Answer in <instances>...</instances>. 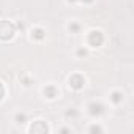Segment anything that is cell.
<instances>
[{
    "instance_id": "6da1fadb",
    "label": "cell",
    "mask_w": 134,
    "mask_h": 134,
    "mask_svg": "<svg viewBox=\"0 0 134 134\" xmlns=\"http://www.w3.org/2000/svg\"><path fill=\"white\" fill-rule=\"evenodd\" d=\"M14 32H16V29H14V25L11 22H8V21L0 22V38L2 40H11Z\"/></svg>"
},
{
    "instance_id": "7a4b0ae2",
    "label": "cell",
    "mask_w": 134,
    "mask_h": 134,
    "mask_svg": "<svg viewBox=\"0 0 134 134\" xmlns=\"http://www.w3.org/2000/svg\"><path fill=\"white\" fill-rule=\"evenodd\" d=\"M103 41H104V36H103V33L99 30H92L88 33V36H87V43L92 47H99L103 44Z\"/></svg>"
},
{
    "instance_id": "3957f363",
    "label": "cell",
    "mask_w": 134,
    "mask_h": 134,
    "mask_svg": "<svg viewBox=\"0 0 134 134\" xmlns=\"http://www.w3.org/2000/svg\"><path fill=\"white\" fill-rule=\"evenodd\" d=\"M70 87L71 88H74V90H81L82 87H84V84H85V79L81 76V74H73L71 77H70Z\"/></svg>"
},
{
    "instance_id": "277c9868",
    "label": "cell",
    "mask_w": 134,
    "mask_h": 134,
    "mask_svg": "<svg viewBox=\"0 0 134 134\" xmlns=\"http://www.w3.org/2000/svg\"><path fill=\"white\" fill-rule=\"evenodd\" d=\"M88 112L93 115V117H98V115H101V114H104V106L103 104H99V103H92L90 106H88Z\"/></svg>"
},
{
    "instance_id": "5b68a950",
    "label": "cell",
    "mask_w": 134,
    "mask_h": 134,
    "mask_svg": "<svg viewBox=\"0 0 134 134\" xmlns=\"http://www.w3.org/2000/svg\"><path fill=\"white\" fill-rule=\"evenodd\" d=\"M30 131H32V132H46V131H47V126H46V123H44L43 120H36L35 125H32Z\"/></svg>"
},
{
    "instance_id": "8992f818",
    "label": "cell",
    "mask_w": 134,
    "mask_h": 134,
    "mask_svg": "<svg viewBox=\"0 0 134 134\" xmlns=\"http://www.w3.org/2000/svg\"><path fill=\"white\" fill-rule=\"evenodd\" d=\"M43 93H44V95H46L49 99H54V98L58 95V92H57V88H55L54 85H47V87L43 90Z\"/></svg>"
},
{
    "instance_id": "52a82bcc",
    "label": "cell",
    "mask_w": 134,
    "mask_h": 134,
    "mask_svg": "<svg viewBox=\"0 0 134 134\" xmlns=\"http://www.w3.org/2000/svg\"><path fill=\"white\" fill-rule=\"evenodd\" d=\"M110 99H112V103H114V104H118V103H121V101H123V93H121V92H112Z\"/></svg>"
},
{
    "instance_id": "ba28073f",
    "label": "cell",
    "mask_w": 134,
    "mask_h": 134,
    "mask_svg": "<svg viewBox=\"0 0 134 134\" xmlns=\"http://www.w3.org/2000/svg\"><path fill=\"white\" fill-rule=\"evenodd\" d=\"M32 38H35V40H43L44 38V30L43 29H33L32 30Z\"/></svg>"
},
{
    "instance_id": "9c48e42d",
    "label": "cell",
    "mask_w": 134,
    "mask_h": 134,
    "mask_svg": "<svg viewBox=\"0 0 134 134\" xmlns=\"http://www.w3.org/2000/svg\"><path fill=\"white\" fill-rule=\"evenodd\" d=\"M68 29H70V32H73V33H77V32L81 30V25H79V24H76V22H71V24L68 25Z\"/></svg>"
},
{
    "instance_id": "30bf717a",
    "label": "cell",
    "mask_w": 134,
    "mask_h": 134,
    "mask_svg": "<svg viewBox=\"0 0 134 134\" xmlns=\"http://www.w3.org/2000/svg\"><path fill=\"white\" fill-rule=\"evenodd\" d=\"M25 114H18L16 115V123H25Z\"/></svg>"
},
{
    "instance_id": "8fae6325",
    "label": "cell",
    "mask_w": 134,
    "mask_h": 134,
    "mask_svg": "<svg viewBox=\"0 0 134 134\" xmlns=\"http://www.w3.org/2000/svg\"><path fill=\"white\" fill-rule=\"evenodd\" d=\"M85 55H87V49H84V47L77 49V57H85Z\"/></svg>"
},
{
    "instance_id": "7c38bea8",
    "label": "cell",
    "mask_w": 134,
    "mask_h": 134,
    "mask_svg": "<svg viewBox=\"0 0 134 134\" xmlns=\"http://www.w3.org/2000/svg\"><path fill=\"white\" fill-rule=\"evenodd\" d=\"M3 95H5V88H3V85H2V82H0V101L3 99Z\"/></svg>"
},
{
    "instance_id": "4fadbf2b",
    "label": "cell",
    "mask_w": 134,
    "mask_h": 134,
    "mask_svg": "<svg viewBox=\"0 0 134 134\" xmlns=\"http://www.w3.org/2000/svg\"><path fill=\"white\" fill-rule=\"evenodd\" d=\"M90 131H92V132H95V131H99V132H101L103 129H101L99 126H92V128H90Z\"/></svg>"
},
{
    "instance_id": "5bb4252c",
    "label": "cell",
    "mask_w": 134,
    "mask_h": 134,
    "mask_svg": "<svg viewBox=\"0 0 134 134\" xmlns=\"http://www.w3.org/2000/svg\"><path fill=\"white\" fill-rule=\"evenodd\" d=\"M81 2H87V3H90V2H93V0H81Z\"/></svg>"
}]
</instances>
